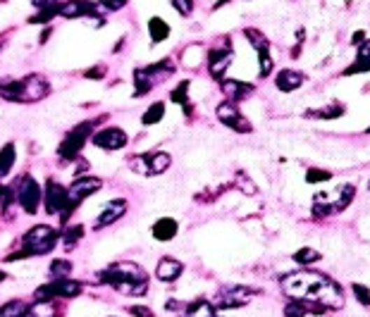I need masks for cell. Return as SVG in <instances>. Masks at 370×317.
<instances>
[{
  "instance_id": "1",
  "label": "cell",
  "mask_w": 370,
  "mask_h": 317,
  "mask_svg": "<svg viewBox=\"0 0 370 317\" xmlns=\"http://www.w3.org/2000/svg\"><path fill=\"white\" fill-rule=\"evenodd\" d=\"M280 289L289 298H301L311 301L325 310H339L344 308V291L337 281L329 277L313 272V270H301V272L285 274L280 279Z\"/></svg>"
},
{
  "instance_id": "2",
  "label": "cell",
  "mask_w": 370,
  "mask_h": 317,
  "mask_svg": "<svg viewBox=\"0 0 370 317\" xmlns=\"http://www.w3.org/2000/svg\"><path fill=\"white\" fill-rule=\"evenodd\" d=\"M101 284L113 286L124 296H143L148 291V272L136 263H113L98 272Z\"/></svg>"
},
{
  "instance_id": "3",
  "label": "cell",
  "mask_w": 370,
  "mask_h": 317,
  "mask_svg": "<svg viewBox=\"0 0 370 317\" xmlns=\"http://www.w3.org/2000/svg\"><path fill=\"white\" fill-rule=\"evenodd\" d=\"M50 94V84L43 74L31 72L22 79H3L0 82V98L10 103H22V105H29V103H38L43 98H48Z\"/></svg>"
},
{
  "instance_id": "4",
  "label": "cell",
  "mask_w": 370,
  "mask_h": 317,
  "mask_svg": "<svg viewBox=\"0 0 370 317\" xmlns=\"http://www.w3.org/2000/svg\"><path fill=\"white\" fill-rule=\"evenodd\" d=\"M62 232H57L50 224H34L29 232L20 239V249L15 253H10L5 258V263H15V260H24V258H36V256H48L50 251L57 246Z\"/></svg>"
},
{
  "instance_id": "5",
  "label": "cell",
  "mask_w": 370,
  "mask_h": 317,
  "mask_svg": "<svg viewBox=\"0 0 370 317\" xmlns=\"http://www.w3.org/2000/svg\"><path fill=\"white\" fill-rule=\"evenodd\" d=\"M8 186H10V193H13L15 205L22 207L24 215H36L38 207H41V203H43L41 184L34 179L29 172H24V175H20L13 184H8Z\"/></svg>"
},
{
  "instance_id": "6",
  "label": "cell",
  "mask_w": 370,
  "mask_h": 317,
  "mask_svg": "<svg viewBox=\"0 0 370 317\" xmlns=\"http://www.w3.org/2000/svg\"><path fill=\"white\" fill-rule=\"evenodd\" d=\"M354 196H356L354 184H342V186L332 193H318L313 198V217H318V220H325L327 215H334V212L346 210L351 200H354Z\"/></svg>"
},
{
  "instance_id": "7",
  "label": "cell",
  "mask_w": 370,
  "mask_h": 317,
  "mask_svg": "<svg viewBox=\"0 0 370 317\" xmlns=\"http://www.w3.org/2000/svg\"><path fill=\"white\" fill-rule=\"evenodd\" d=\"M172 74H175V62H172L170 57H165V60L155 62V65H148V67H136L134 69V89H136L134 98L146 96L148 91H153L155 84L165 82Z\"/></svg>"
},
{
  "instance_id": "8",
  "label": "cell",
  "mask_w": 370,
  "mask_h": 317,
  "mask_svg": "<svg viewBox=\"0 0 370 317\" xmlns=\"http://www.w3.org/2000/svg\"><path fill=\"white\" fill-rule=\"evenodd\" d=\"M94 124H96L94 119H86V122L72 126V129L67 131L65 138L60 141V146H57V158H60L62 163H72V160L79 158L84 143L94 136L91 134V131H94Z\"/></svg>"
},
{
  "instance_id": "9",
  "label": "cell",
  "mask_w": 370,
  "mask_h": 317,
  "mask_svg": "<svg viewBox=\"0 0 370 317\" xmlns=\"http://www.w3.org/2000/svg\"><path fill=\"white\" fill-rule=\"evenodd\" d=\"M101 186H103V182L98 179V177H77V179L69 184V186H67V210H65V215L60 217L62 227H67L72 212L77 210V207L82 205L84 200L89 198V196H94V193L101 191Z\"/></svg>"
},
{
  "instance_id": "10",
  "label": "cell",
  "mask_w": 370,
  "mask_h": 317,
  "mask_svg": "<svg viewBox=\"0 0 370 317\" xmlns=\"http://www.w3.org/2000/svg\"><path fill=\"white\" fill-rule=\"evenodd\" d=\"M84 291V284L77 279H48L34 291V301H65L77 298Z\"/></svg>"
},
{
  "instance_id": "11",
  "label": "cell",
  "mask_w": 370,
  "mask_h": 317,
  "mask_svg": "<svg viewBox=\"0 0 370 317\" xmlns=\"http://www.w3.org/2000/svg\"><path fill=\"white\" fill-rule=\"evenodd\" d=\"M127 165H129V170L136 172V175L155 177V175H163V172L170 170L172 158H170V153H165V151H153V153L131 155V158L127 160Z\"/></svg>"
},
{
  "instance_id": "12",
  "label": "cell",
  "mask_w": 370,
  "mask_h": 317,
  "mask_svg": "<svg viewBox=\"0 0 370 317\" xmlns=\"http://www.w3.org/2000/svg\"><path fill=\"white\" fill-rule=\"evenodd\" d=\"M43 210L48 215H65L67 210V186H62L60 182L48 179L43 189Z\"/></svg>"
},
{
  "instance_id": "13",
  "label": "cell",
  "mask_w": 370,
  "mask_h": 317,
  "mask_svg": "<svg viewBox=\"0 0 370 317\" xmlns=\"http://www.w3.org/2000/svg\"><path fill=\"white\" fill-rule=\"evenodd\" d=\"M127 141H129V136H127V131L120 129V126H103L101 131H96V134L91 136V143H94L96 148H101V151H122L127 146Z\"/></svg>"
},
{
  "instance_id": "14",
  "label": "cell",
  "mask_w": 370,
  "mask_h": 317,
  "mask_svg": "<svg viewBox=\"0 0 370 317\" xmlns=\"http://www.w3.org/2000/svg\"><path fill=\"white\" fill-rule=\"evenodd\" d=\"M215 112H218V119H220V122H222L225 126H229L232 131H239V134H248V131L253 129L251 122H248L244 115L239 112V108H236L234 103H227V101L220 103Z\"/></svg>"
},
{
  "instance_id": "15",
  "label": "cell",
  "mask_w": 370,
  "mask_h": 317,
  "mask_svg": "<svg viewBox=\"0 0 370 317\" xmlns=\"http://www.w3.org/2000/svg\"><path fill=\"white\" fill-rule=\"evenodd\" d=\"M98 3L91 0H67V3L57 5V17H65V20H84V17H98Z\"/></svg>"
},
{
  "instance_id": "16",
  "label": "cell",
  "mask_w": 370,
  "mask_h": 317,
  "mask_svg": "<svg viewBox=\"0 0 370 317\" xmlns=\"http://www.w3.org/2000/svg\"><path fill=\"white\" fill-rule=\"evenodd\" d=\"M229 62H232V48L225 41V45H213L208 50V69H211V77L222 82V74L227 72Z\"/></svg>"
},
{
  "instance_id": "17",
  "label": "cell",
  "mask_w": 370,
  "mask_h": 317,
  "mask_svg": "<svg viewBox=\"0 0 370 317\" xmlns=\"http://www.w3.org/2000/svg\"><path fill=\"white\" fill-rule=\"evenodd\" d=\"M127 212V200L124 198H115V200H108L106 207L101 210V215L96 217L94 222V232H101V229L110 227V224H115L118 220H122Z\"/></svg>"
},
{
  "instance_id": "18",
  "label": "cell",
  "mask_w": 370,
  "mask_h": 317,
  "mask_svg": "<svg viewBox=\"0 0 370 317\" xmlns=\"http://www.w3.org/2000/svg\"><path fill=\"white\" fill-rule=\"evenodd\" d=\"M253 293H256V291H253V289H244V286H232V289H225L218 296L215 308H222V310L239 308V305H246L248 301H251Z\"/></svg>"
},
{
  "instance_id": "19",
  "label": "cell",
  "mask_w": 370,
  "mask_h": 317,
  "mask_svg": "<svg viewBox=\"0 0 370 317\" xmlns=\"http://www.w3.org/2000/svg\"><path fill=\"white\" fill-rule=\"evenodd\" d=\"M220 89H222V96L227 98V103H234V105L253 96V86L246 82H236V79H225V82H220Z\"/></svg>"
},
{
  "instance_id": "20",
  "label": "cell",
  "mask_w": 370,
  "mask_h": 317,
  "mask_svg": "<svg viewBox=\"0 0 370 317\" xmlns=\"http://www.w3.org/2000/svg\"><path fill=\"white\" fill-rule=\"evenodd\" d=\"M184 272V265L172 256H165L158 260V267H155V277H158L163 284H172V281L179 279V274Z\"/></svg>"
},
{
  "instance_id": "21",
  "label": "cell",
  "mask_w": 370,
  "mask_h": 317,
  "mask_svg": "<svg viewBox=\"0 0 370 317\" xmlns=\"http://www.w3.org/2000/svg\"><path fill=\"white\" fill-rule=\"evenodd\" d=\"M325 308L311 303V301H301V298H289L285 305V317H306V315H322Z\"/></svg>"
},
{
  "instance_id": "22",
  "label": "cell",
  "mask_w": 370,
  "mask_h": 317,
  "mask_svg": "<svg viewBox=\"0 0 370 317\" xmlns=\"http://www.w3.org/2000/svg\"><path fill=\"white\" fill-rule=\"evenodd\" d=\"M301 84H304V74L297 72V69H280L275 77V86L282 94H292V91H297Z\"/></svg>"
},
{
  "instance_id": "23",
  "label": "cell",
  "mask_w": 370,
  "mask_h": 317,
  "mask_svg": "<svg viewBox=\"0 0 370 317\" xmlns=\"http://www.w3.org/2000/svg\"><path fill=\"white\" fill-rule=\"evenodd\" d=\"M179 232V224L177 220H172V217H160L158 222L151 227V234L155 241H160V244H167V241H172Z\"/></svg>"
},
{
  "instance_id": "24",
  "label": "cell",
  "mask_w": 370,
  "mask_h": 317,
  "mask_svg": "<svg viewBox=\"0 0 370 317\" xmlns=\"http://www.w3.org/2000/svg\"><path fill=\"white\" fill-rule=\"evenodd\" d=\"M363 72H370V38L361 43V48H358V53H356V60L344 69V77L363 74Z\"/></svg>"
},
{
  "instance_id": "25",
  "label": "cell",
  "mask_w": 370,
  "mask_h": 317,
  "mask_svg": "<svg viewBox=\"0 0 370 317\" xmlns=\"http://www.w3.org/2000/svg\"><path fill=\"white\" fill-rule=\"evenodd\" d=\"M182 317H218V308H215V303L206 301V298H199V301H192L184 305Z\"/></svg>"
},
{
  "instance_id": "26",
  "label": "cell",
  "mask_w": 370,
  "mask_h": 317,
  "mask_svg": "<svg viewBox=\"0 0 370 317\" xmlns=\"http://www.w3.org/2000/svg\"><path fill=\"white\" fill-rule=\"evenodd\" d=\"M60 315V305L57 301H34L27 308L24 317H57Z\"/></svg>"
},
{
  "instance_id": "27",
  "label": "cell",
  "mask_w": 370,
  "mask_h": 317,
  "mask_svg": "<svg viewBox=\"0 0 370 317\" xmlns=\"http://www.w3.org/2000/svg\"><path fill=\"white\" fill-rule=\"evenodd\" d=\"M15 160H17V146L10 141V143H5V146L0 148V182H3L5 177L10 175V172H13Z\"/></svg>"
},
{
  "instance_id": "28",
  "label": "cell",
  "mask_w": 370,
  "mask_h": 317,
  "mask_svg": "<svg viewBox=\"0 0 370 317\" xmlns=\"http://www.w3.org/2000/svg\"><path fill=\"white\" fill-rule=\"evenodd\" d=\"M344 115V105L342 103H329L325 108H318V110H308L306 117L308 119H337Z\"/></svg>"
},
{
  "instance_id": "29",
  "label": "cell",
  "mask_w": 370,
  "mask_h": 317,
  "mask_svg": "<svg viewBox=\"0 0 370 317\" xmlns=\"http://www.w3.org/2000/svg\"><path fill=\"white\" fill-rule=\"evenodd\" d=\"M82 236H84V227H82V224H67V227L62 229L60 241H62V246H65L67 251H72L74 246L82 241Z\"/></svg>"
},
{
  "instance_id": "30",
  "label": "cell",
  "mask_w": 370,
  "mask_h": 317,
  "mask_svg": "<svg viewBox=\"0 0 370 317\" xmlns=\"http://www.w3.org/2000/svg\"><path fill=\"white\" fill-rule=\"evenodd\" d=\"M148 34H151L153 43H160L170 36V24H167L165 20H160V17H151V20H148Z\"/></svg>"
},
{
  "instance_id": "31",
  "label": "cell",
  "mask_w": 370,
  "mask_h": 317,
  "mask_svg": "<svg viewBox=\"0 0 370 317\" xmlns=\"http://www.w3.org/2000/svg\"><path fill=\"white\" fill-rule=\"evenodd\" d=\"M27 308H29V303L20 301V298H13V301L0 305V317H24Z\"/></svg>"
},
{
  "instance_id": "32",
  "label": "cell",
  "mask_w": 370,
  "mask_h": 317,
  "mask_svg": "<svg viewBox=\"0 0 370 317\" xmlns=\"http://www.w3.org/2000/svg\"><path fill=\"white\" fill-rule=\"evenodd\" d=\"M163 117H165V103L158 101V103H153V105L141 115V124L143 126H153V124H158Z\"/></svg>"
},
{
  "instance_id": "33",
  "label": "cell",
  "mask_w": 370,
  "mask_h": 317,
  "mask_svg": "<svg viewBox=\"0 0 370 317\" xmlns=\"http://www.w3.org/2000/svg\"><path fill=\"white\" fill-rule=\"evenodd\" d=\"M292 258H294V263H297V265H304V267H308V265L322 260V253L315 251V249H308V246H306V249H299Z\"/></svg>"
},
{
  "instance_id": "34",
  "label": "cell",
  "mask_w": 370,
  "mask_h": 317,
  "mask_svg": "<svg viewBox=\"0 0 370 317\" xmlns=\"http://www.w3.org/2000/svg\"><path fill=\"white\" fill-rule=\"evenodd\" d=\"M48 272L53 279H69V274H72V263L65 260V258H57V260L50 263Z\"/></svg>"
},
{
  "instance_id": "35",
  "label": "cell",
  "mask_w": 370,
  "mask_h": 317,
  "mask_svg": "<svg viewBox=\"0 0 370 317\" xmlns=\"http://www.w3.org/2000/svg\"><path fill=\"white\" fill-rule=\"evenodd\" d=\"M189 86H192V82H182L177 86L175 91L170 94V101L172 103H179V105L184 108V110H192V103H189Z\"/></svg>"
},
{
  "instance_id": "36",
  "label": "cell",
  "mask_w": 370,
  "mask_h": 317,
  "mask_svg": "<svg viewBox=\"0 0 370 317\" xmlns=\"http://www.w3.org/2000/svg\"><path fill=\"white\" fill-rule=\"evenodd\" d=\"M244 34H246V38L251 41V45L258 50V53H263V50H270L268 38H265L263 34L258 31V29H251V27H248V29H244Z\"/></svg>"
},
{
  "instance_id": "37",
  "label": "cell",
  "mask_w": 370,
  "mask_h": 317,
  "mask_svg": "<svg viewBox=\"0 0 370 317\" xmlns=\"http://www.w3.org/2000/svg\"><path fill=\"white\" fill-rule=\"evenodd\" d=\"M332 179V172L329 170H318V167H311L306 172V184H320V182H329Z\"/></svg>"
},
{
  "instance_id": "38",
  "label": "cell",
  "mask_w": 370,
  "mask_h": 317,
  "mask_svg": "<svg viewBox=\"0 0 370 317\" xmlns=\"http://www.w3.org/2000/svg\"><path fill=\"white\" fill-rule=\"evenodd\" d=\"M351 291H354V296H356V301L361 303V305H370V289L366 284H351Z\"/></svg>"
},
{
  "instance_id": "39",
  "label": "cell",
  "mask_w": 370,
  "mask_h": 317,
  "mask_svg": "<svg viewBox=\"0 0 370 317\" xmlns=\"http://www.w3.org/2000/svg\"><path fill=\"white\" fill-rule=\"evenodd\" d=\"M127 5V0H101L98 3V10H101V15H108V13H115V10H122Z\"/></svg>"
},
{
  "instance_id": "40",
  "label": "cell",
  "mask_w": 370,
  "mask_h": 317,
  "mask_svg": "<svg viewBox=\"0 0 370 317\" xmlns=\"http://www.w3.org/2000/svg\"><path fill=\"white\" fill-rule=\"evenodd\" d=\"M172 5L182 17H189L194 13V0H172Z\"/></svg>"
},
{
  "instance_id": "41",
  "label": "cell",
  "mask_w": 370,
  "mask_h": 317,
  "mask_svg": "<svg viewBox=\"0 0 370 317\" xmlns=\"http://www.w3.org/2000/svg\"><path fill=\"white\" fill-rule=\"evenodd\" d=\"M127 313L134 315V317H155L153 310L146 308V305H129V308H127Z\"/></svg>"
},
{
  "instance_id": "42",
  "label": "cell",
  "mask_w": 370,
  "mask_h": 317,
  "mask_svg": "<svg viewBox=\"0 0 370 317\" xmlns=\"http://www.w3.org/2000/svg\"><path fill=\"white\" fill-rule=\"evenodd\" d=\"M31 5L41 13V10H50V8H55V5H60V0H31Z\"/></svg>"
},
{
  "instance_id": "43",
  "label": "cell",
  "mask_w": 370,
  "mask_h": 317,
  "mask_svg": "<svg viewBox=\"0 0 370 317\" xmlns=\"http://www.w3.org/2000/svg\"><path fill=\"white\" fill-rule=\"evenodd\" d=\"M84 77H86V79H103V77H106V67H101V65H98V67H91L89 72L84 74Z\"/></svg>"
},
{
  "instance_id": "44",
  "label": "cell",
  "mask_w": 370,
  "mask_h": 317,
  "mask_svg": "<svg viewBox=\"0 0 370 317\" xmlns=\"http://www.w3.org/2000/svg\"><path fill=\"white\" fill-rule=\"evenodd\" d=\"M363 41H366V34H363V31H356L354 34V36H351V43H363Z\"/></svg>"
},
{
  "instance_id": "45",
  "label": "cell",
  "mask_w": 370,
  "mask_h": 317,
  "mask_svg": "<svg viewBox=\"0 0 370 317\" xmlns=\"http://www.w3.org/2000/svg\"><path fill=\"white\" fill-rule=\"evenodd\" d=\"M5 279H8V274H5V272H3V270H0V284H3V281H5Z\"/></svg>"
},
{
  "instance_id": "46",
  "label": "cell",
  "mask_w": 370,
  "mask_h": 317,
  "mask_svg": "<svg viewBox=\"0 0 370 317\" xmlns=\"http://www.w3.org/2000/svg\"><path fill=\"white\" fill-rule=\"evenodd\" d=\"M3 196H5V184H0V200H3Z\"/></svg>"
},
{
  "instance_id": "47",
  "label": "cell",
  "mask_w": 370,
  "mask_h": 317,
  "mask_svg": "<svg viewBox=\"0 0 370 317\" xmlns=\"http://www.w3.org/2000/svg\"><path fill=\"white\" fill-rule=\"evenodd\" d=\"M0 53H3V43H0Z\"/></svg>"
},
{
  "instance_id": "48",
  "label": "cell",
  "mask_w": 370,
  "mask_h": 317,
  "mask_svg": "<svg viewBox=\"0 0 370 317\" xmlns=\"http://www.w3.org/2000/svg\"><path fill=\"white\" fill-rule=\"evenodd\" d=\"M368 134H370V129H368Z\"/></svg>"
},
{
  "instance_id": "49",
  "label": "cell",
  "mask_w": 370,
  "mask_h": 317,
  "mask_svg": "<svg viewBox=\"0 0 370 317\" xmlns=\"http://www.w3.org/2000/svg\"><path fill=\"white\" fill-rule=\"evenodd\" d=\"M368 189H370V186H368Z\"/></svg>"
}]
</instances>
